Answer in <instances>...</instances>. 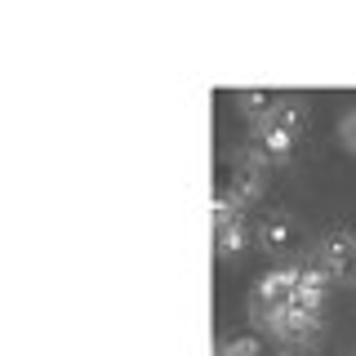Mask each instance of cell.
<instances>
[{
    "mask_svg": "<svg viewBox=\"0 0 356 356\" xmlns=\"http://www.w3.org/2000/svg\"><path fill=\"white\" fill-rule=\"evenodd\" d=\"M263 316V325L272 330V334H281L285 343H316V334H321V316L316 312H303V307H254Z\"/></svg>",
    "mask_w": 356,
    "mask_h": 356,
    "instance_id": "cell-1",
    "label": "cell"
},
{
    "mask_svg": "<svg viewBox=\"0 0 356 356\" xmlns=\"http://www.w3.org/2000/svg\"><path fill=\"white\" fill-rule=\"evenodd\" d=\"M321 267L334 276L339 285H356V232H343L334 227L321 236Z\"/></svg>",
    "mask_w": 356,
    "mask_h": 356,
    "instance_id": "cell-2",
    "label": "cell"
},
{
    "mask_svg": "<svg viewBox=\"0 0 356 356\" xmlns=\"http://www.w3.org/2000/svg\"><path fill=\"white\" fill-rule=\"evenodd\" d=\"M298 276H303V267H289V263L263 272L259 285H254V307H289L294 289H298Z\"/></svg>",
    "mask_w": 356,
    "mask_h": 356,
    "instance_id": "cell-3",
    "label": "cell"
},
{
    "mask_svg": "<svg viewBox=\"0 0 356 356\" xmlns=\"http://www.w3.org/2000/svg\"><path fill=\"white\" fill-rule=\"evenodd\" d=\"M267 156L259 147H245L236 156V183H232V196L241 200V205H250V200H259L263 196V187H267Z\"/></svg>",
    "mask_w": 356,
    "mask_h": 356,
    "instance_id": "cell-4",
    "label": "cell"
},
{
    "mask_svg": "<svg viewBox=\"0 0 356 356\" xmlns=\"http://www.w3.org/2000/svg\"><path fill=\"white\" fill-rule=\"evenodd\" d=\"M330 281L334 276L325 272V267H303V276H298V289H294V307H303V312H321L325 307V298H330Z\"/></svg>",
    "mask_w": 356,
    "mask_h": 356,
    "instance_id": "cell-5",
    "label": "cell"
},
{
    "mask_svg": "<svg viewBox=\"0 0 356 356\" xmlns=\"http://www.w3.org/2000/svg\"><path fill=\"white\" fill-rule=\"evenodd\" d=\"M294 138H298V134L285 129V125H276V120H267V125L254 129V147H259L267 161H289V152H294Z\"/></svg>",
    "mask_w": 356,
    "mask_h": 356,
    "instance_id": "cell-6",
    "label": "cell"
},
{
    "mask_svg": "<svg viewBox=\"0 0 356 356\" xmlns=\"http://www.w3.org/2000/svg\"><path fill=\"white\" fill-rule=\"evenodd\" d=\"M289 241H294V218H289L285 209L263 214V222H259V245H263V250L267 254H281Z\"/></svg>",
    "mask_w": 356,
    "mask_h": 356,
    "instance_id": "cell-7",
    "label": "cell"
},
{
    "mask_svg": "<svg viewBox=\"0 0 356 356\" xmlns=\"http://www.w3.org/2000/svg\"><path fill=\"white\" fill-rule=\"evenodd\" d=\"M236 103H241L245 116L254 120V129H259V125H267V120L276 116V103H281V94H272V89H241Z\"/></svg>",
    "mask_w": 356,
    "mask_h": 356,
    "instance_id": "cell-8",
    "label": "cell"
},
{
    "mask_svg": "<svg viewBox=\"0 0 356 356\" xmlns=\"http://www.w3.org/2000/svg\"><path fill=\"white\" fill-rule=\"evenodd\" d=\"M276 125H285V129H303L307 125V103H303V98H298V94H281V103H276Z\"/></svg>",
    "mask_w": 356,
    "mask_h": 356,
    "instance_id": "cell-9",
    "label": "cell"
},
{
    "mask_svg": "<svg viewBox=\"0 0 356 356\" xmlns=\"http://www.w3.org/2000/svg\"><path fill=\"white\" fill-rule=\"evenodd\" d=\"M214 250H218V259L241 254L245 250V222H222V227H214Z\"/></svg>",
    "mask_w": 356,
    "mask_h": 356,
    "instance_id": "cell-10",
    "label": "cell"
},
{
    "mask_svg": "<svg viewBox=\"0 0 356 356\" xmlns=\"http://www.w3.org/2000/svg\"><path fill=\"white\" fill-rule=\"evenodd\" d=\"M209 209H214V227H222V222H241V209H245V205H241L232 192H218Z\"/></svg>",
    "mask_w": 356,
    "mask_h": 356,
    "instance_id": "cell-11",
    "label": "cell"
},
{
    "mask_svg": "<svg viewBox=\"0 0 356 356\" xmlns=\"http://www.w3.org/2000/svg\"><path fill=\"white\" fill-rule=\"evenodd\" d=\"M218 356H263V343L254 334H236V339H227L218 348Z\"/></svg>",
    "mask_w": 356,
    "mask_h": 356,
    "instance_id": "cell-12",
    "label": "cell"
},
{
    "mask_svg": "<svg viewBox=\"0 0 356 356\" xmlns=\"http://www.w3.org/2000/svg\"><path fill=\"white\" fill-rule=\"evenodd\" d=\"M339 138H343V143H348V147L356 152V107H348V111L339 116Z\"/></svg>",
    "mask_w": 356,
    "mask_h": 356,
    "instance_id": "cell-13",
    "label": "cell"
}]
</instances>
